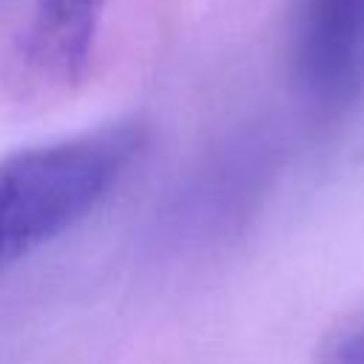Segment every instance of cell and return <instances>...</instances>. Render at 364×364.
<instances>
[{
	"mask_svg": "<svg viewBox=\"0 0 364 364\" xmlns=\"http://www.w3.org/2000/svg\"><path fill=\"white\" fill-rule=\"evenodd\" d=\"M139 117L0 156V273L88 219L148 148Z\"/></svg>",
	"mask_w": 364,
	"mask_h": 364,
	"instance_id": "obj_1",
	"label": "cell"
},
{
	"mask_svg": "<svg viewBox=\"0 0 364 364\" xmlns=\"http://www.w3.org/2000/svg\"><path fill=\"white\" fill-rule=\"evenodd\" d=\"M108 0H34L23 34V65L48 88L85 80Z\"/></svg>",
	"mask_w": 364,
	"mask_h": 364,
	"instance_id": "obj_3",
	"label": "cell"
},
{
	"mask_svg": "<svg viewBox=\"0 0 364 364\" xmlns=\"http://www.w3.org/2000/svg\"><path fill=\"white\" fill-rule=\"evenodd\" d=\"M293 74L321 111L344 108L364 80V0H296Z\"/></svg>",
	"mask_w": 364,
	"mask_h": 364,
	"instance_id": "obj_2",
	"label": "cell"
},
{
	"mask_svg": "<svg viewBox=\"0 0 364 364\" xmlns=\"http://www.w3.org/2000/svg\"><path fill=\"white\" fill-rule=\"evenodd\" d=\"M318 364H364V324L333 336L321 350Z\"/></svg>",
	"mask_w": 364,
	"mask_h": 364,
	"instance_id": "obj_4",
	"label": "cell"
}]
</instances>
